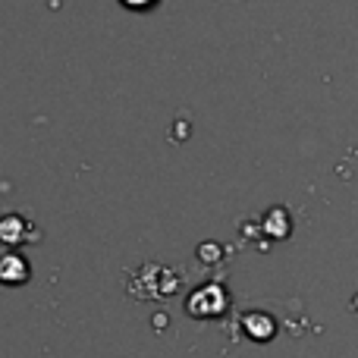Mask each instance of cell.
Masks as SVG:
<instances>
[{"label":"cell","instance_id":"cell-1","mask_svg":"<svg viewBox=\"0 0 358 358\" xmlns=\"http://www.w3.org/2000/svg\"><path fill=\"white\" fill-rule=\"evenodd\" d=\"M0 280L10 286L22 283V280H29V264L22 258H16V255H6V258H0Z\"/></svg>","mask_w":358,"mask_h":358},{"label":"cell","instance_id":"cell-2","mask_svg":"<svg viewBox=\"0 0 358 358\" xmlns=\"http://www.w3.org/2000/svg\"><path fill=\"white\" fill-rule=\"evenodd\" d=\"M126 6H129V10H148L151 3H155V0H123Z\"/></svg>","mask_w":358,"mask_h":358}]
</instances>
